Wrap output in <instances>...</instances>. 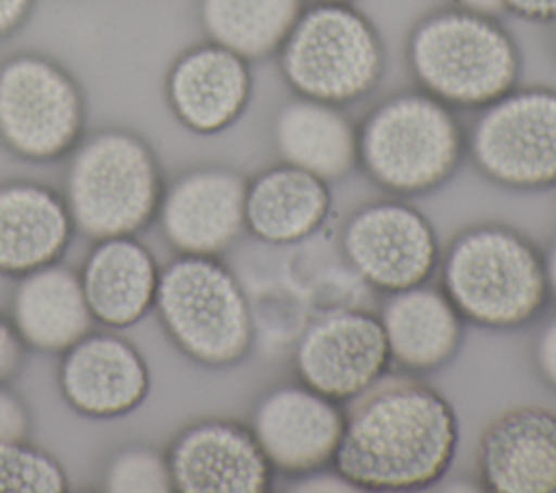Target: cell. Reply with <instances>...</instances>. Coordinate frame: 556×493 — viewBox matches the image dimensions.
Returning a JSON list of instances; mask_svg holds the SVG:
<instances>
[{
  "instance_id": "obj_1",
  "label": "cell",
  "mask_w": 556,
  "mask_h": 493,
  "mask_svg": "<svg viewBox=\"0 0 556 493\" xmlns=\"http://www.w3.org/2000/svg\"><path fill=\"white\" fill-rule=\"evenodd\" d=\"M458 445V417L437 389L389 380L345 415L334 471L363 491H415L439 482Z\"/></svg>"
},
{
  "instance_id": "obj_2",
  "label": "cell",
  "mask_w": 556,
  "mask_h": 493,
  "mask_svg": "<svg viewBox=\"0 0 556 493\" xmlns=\"http://www.w3.org/2000/svg\"><path fill=\"white\" fill-rule=\"evenodd\" d=\"M441 285L460 317L484 328H519L549 298L543 254L504 224L458 232L443 254Z\"/></svg>"
},
{
  "instance_id": "obj_3",
  "label": "cell",
  "mask_w": 556,
  "mask_h": 493,
  "mask_svg": "<svg viewBox=\"0 0 556 493\" xmlns=\"http://www.w3.org/2000/svg\"><path fill=\"white\" fill-rule=\"evenodd\" d=\"M408 63L419 85L447 106L484 109L519 76V50L493 17L465 7L424 17L408 39Z\"/></svg>"
},
{
  "instance_id": "obj_4",
  "label": "cell",
  "mask_w": 556,
  "mask_h": 493,
  "mask_svg": "<svg viewBox=\"0 0 556 493\" xmlns=\"http://www.w3.org/2000/svg\"><path fill=\"white\" fill-rule=\"evenodd\" d=\"M154 306L176 347L204 367L241 363L254 343L250 302L213 254H180L159 276Z\"/></svg>"
},
{
  "instance_id": "obj_5",
  "label": "cell",
  "mask_w": 556,
  "mask_h": 493,
  "mask_svg": "<svg viewBox=\"0 0 556 493\" xmlns=\"http://www.w3.org/2000/svg\"><path fill=\"white\" fill-rule=\"evenodd\" d=\"M358 163L382 189L400 195L441 187L463 156V130L430 93H397L361 124Z\"/></svg>"
},
{
  "instance_id": "obj_6",
  "label": "cell",
  "mask_w": 556,
  "mask_h": 493,
  "mask_svg": "<svg viewBox=\"0 0 556 493\" xmlns=\"http://www.w3.org/2000/svg\"><path fill=\"white\" fill-rule=\"evenodd\" d=\"M161 198L159 163L139 135L100 130L74 150L65 202L87 237L135 235L154 217Z\"/></svg>"
},
{
  "instance_id": "obj_7",
  "label": "cell",
  "mask_w": 556,
  "mask_h": 493,
  "mask_svg": "<svg viewBox=\"0 0 556 493\" xmlns=\"http://www.w3.org/2000/svg\"><path fill=\"white\" fill-rule=\"evenodd\" d=\"M280 50V69L300 98L345 104L369 93L384 67L374 24L348 2L302 9Z\"/></svg>"
},
{
  "instance_id": "obj_8",
  "label": "cell",
  "mask_w": 556,
  "mask_h": 493,
  "mask_svg": "<svg viewBox=\"0 0 556 493\" xmlns=\"http://www.w3.org/2000/svg\"><path fill=\"white\" fill-rule=\"evenodd\" d=\"M85 102L76 80L52 59L17 54L0 67V139L30 161H52L76 148Z\"/></svg>"
},
{
  "instance_id": "obj_9",
  "label": "cell",
  "mask_w": 556,
  "mask_h": 493,
  "mask_svg": "<svg viewBox=\"0 0 556 493\" xmlns=\"http://www.w3.org/2000/svg\"><path fill=\"white\" fill-rule=\"evenodd\" d=\"M471 154L502 187H556V89H510L484 106L471 132Z\"/></svg>"
},
{
  "instance_id": "obj_10",
  "label": "cell",
  "mask_w": 556,
  "mask_h": 493,
  "mask_svg": "<svg viewBox=\"0 0 556 493\" xmlns=\"http://www.w3.org/2000/svg\"><path fill=\"white\" fill-rule=\"evenodd\" d=\"M343 252L363 280L389 293L424 285L439 265L430 219L400 200L354 211L343 228Z\"/></svg>"
},
{
  "instance_id": "obj_11",
  "label": "cell",
  "mask_w": 556,
  "mask_h": 493,
  "mask_svg": "<svg viewBox=\"0 0 556 493\" xmlns=\"http://www.w3.org/2000/svg\"><path fill=\"white\" fill-rule=\"evenodd\" d=\"M295 374L308 389L334 400H356L369 391L391 363L378 315L339 308L306 326L295 345Z\"/></svg>"
},
{
  "instance_id": "obj_12",
  "label": "cell",
  "mask_w": 556,
  "mask_h": 493,
  "mask_svg": "<svg viewBox=\"0 0 556 493\" xmlns=\"http://www.w3.org/2000/svg\"><path fill=\"white\" fill-rule=\"evenodd\" d=\"M343 426L345 413L339 402L302 382L267 391L250 424L271 467L289 476H308L330 465Z\"/></svg>"
},
{
  "instance_id": "obj_13",
  "label": "cell",
  "mask_w": 556,
  "mask_h": 493,
  "mask_svg": "<svg viewBox=\"0 0 556 493\" xmlns=\"http://www.w3.org/2000/svg\"><path fill=\"white\" fill-rule=\"evenodd\" d=\"M172 484L182 493H265L274 467L250 426L202 419L182 428L167 454Z\"/></svg>"
},
{
  "instance_id": "obj_14",
  "label": "cell",
  "mask_w": 556,
  "mask_h": 493,
  "mask_svg": "<svg viewBox=\"0 0 556 493\" xmlns=\"http://www.w3.org/2000/svg\"><path fill=\"white\" fill-rule=\"evenodd\" d=\"M248 180L228 167H200L180 176L161 198L165 239L180 254L226 250L245 228Z\"/></svg>"
},
{
  "instance_id": "obj_15",
  "label": "cell",
  "mask_w": 556,
  "mask_h": 493,
  "mask_svg": "<svg viewBox=\"0 0 556 493\" xmlns=\"http://www.w3.org/2000/svg\"><path fill=\"white\" fill-rule=\"evenodd\" d=\"M59 389L80 415L111 419L135 410L150 391L143 354L109 332H87L63 352Z\"/></svg>"
},
{
  "instance_id": "obj_16",
  "label": "cell",
  "mask_w": 556,
  "mask_h": 493,
  "mask_svg": "<svg viewBox=\"0 0 556 493\" xmlns=\"http://www.w3.org/2000/svg\"><path fill=\"white\" fill-rule=\"evenodd\" d=\"M478 471L493 493H556V413L543 406L502 410L480 434Z\"/></svg>"
},
{
  "instance_id": "obj_17",
  "label": "cell",
  "mask_w": 556,
  "mask_h": 493,
  "mask_svg": "<svg viewBox=\"0 0 556 493\" xmlns=\"http://www.w3.org/2000/svg\"><path fill=\"white\" fill-rule=\"evenodd\" d=\"M165 93L176 119L198 135H217L245 111L252 93L248 59L219 46L185 50L169 67Z\"/></svg>"
},
{
  "instance_id": "obj_18",
  "label": "cell",
  "mask_w": 556,
  "mask_h": 493,
  "mask_svg": "<svg viewBox=\"0 0 556 493\" xmlns=\"http://www.w3.org/2000/svg\"><path fill=\"white\" fill-rule=\"evenodd\" d=\"M161 269L132 235L98 239L85 258L80 282L93 319L128 328L154 306Z\"/></svg>"
},
{
  "instance_id": "obj_19",
  "label": "cell",
  "mask_w": 556,
  "mask_h": 493,
  "mask_svg": "<svg viewBox=\"0 0 556 493\" xmlns=\"http://www.w3.org/2000/svg\"><path fill=\"white\" fill-rule=\"evenodd\" d=\"M67 202L39 182L0 187V274L24 276L54 263L70 243Z\"/></svg>"
},
{
  "instance_id": "obj_20",
  "label": "cell",
  "mask_w": 556,
  "mask_h": 493,
  "mask_svg": "<svg viewBox=\"0 0 556 493\" xmlns=\"http://www.w3.org/2000/svg\"><path fill=\"white\" fill-rule=\"evenodd\" d=\"M330 204L328 180L282 163L248 182L245 228L269 245L298 243L324 226Z\"/></svg>"
},
{
  "instance_id": "obj_21",
  "label": "cell",
  "mask_w": 556,
  "mask_h": 493,
  "mask_svg": "<svg viewBox=\"0 0 556 493\" xmlns=\"http://www.w3.org/2000/svg\"><path fill=\"white\" fill-rule=\"evenodd\" d=\"M380 321L391 361L410 371H430L445 365L460 347L463 317L443 291L408 287L393 291Z\"/></svg>"
},
{
  "instance_id": "obj_22",
  "label": "cell",
  "mask_w": 556,
  "mask_h": 493,
  "mask_svg": "<svg viewBox=\"0 0 556 493\" xmlns=\"http://www.w3.org/2000/svg\"><path fill=\"white\" fill-rule=\"evenodd\" d=\"M80 276L50 263L20 276L13 293V326L22 341L41 352H65L91 328Z\"/></svg>"
},
{
  "instance_id": "obj_23",
  "label": "cell",
  "mask_w": 556,
  "mask_h": 493,
  "mask_svg": "<svg viewBox=\"0 0 556 493\" xmlns=\"http://www.w3.org/2000/svg\"><path fill=\"white\" fill-rule=\"evenodd\" d=\"M274 139L285 163L324 180L343 178L358 163V132L337 104L308 98L285 104Z\"/></svg>"
},
{
  "instance_id": "obj_24",
  "label": "cell",
  "mask_w": 556,
  "mask_h": 493,
  "mask_svg": "<svg viewBox=\"0 0 556 493\" xmlns=\"http://www.w3.org/2000/svg\"><path fill=\"white\" fill-rule=\"evenodd\" d=\"M302 9V0H202L200 20L213 43L261 59L282 46Z\"/></svg>"
},
{
  "instance_id": "obj_25",
  "label": "cell",
  "mask_w": 556,
  "mask_h": 493,
  "mask_svg": "<svg viewBox=\"0 0 556 493\" xmlns=\"http://www.w3.org/2000/svg\"><path fill=\"white\" fill-rule=\"evenodd\" d=\"M67 476L61 463L24 439L0 441V493H63Z\"/></svg>"
},
{
  "instance_id": "obj_26",
  "label": "cell",
  "mask_w": 556,
  "mask_h": 493,
  "mask_svg": "<svg viewBox=\"0 0 556 493\" xmlns=\"http://www.w3.org/2000/svg\"><path fill=\"white\" fill-rule=\"evenodd\" d=\"M104 489L115 493L174 491L167 458L156 450L143 445L119 450L106 467Z\"/></svg>"
},
{
  "instance_id": "obj_27",
  "label": "cell",
  "mask_w": 556,
  "mask_h": 493,
  "mask_svg": "<svg viewBox=\"0 0 556 493\" xmlns=\"http://www.w3.org/2000/svg\"><path fill=\"white\" fill-rule=\"evenodd\" d=\"M28 426L30 417L24 402L0 384V441L26 439Z\"/></svg>"
},
{
  "instance_id": "obj_28",
  "label": "cell",
  "mask_w": 556,
  "mask_h": 493,
  "mask_svg": "<svg viewBox=\"0 0 556 493\" xmlns=\"http://www.w3.org/2000/svg\"><path fill=\"white\" fill-rule=\"evenodd\" d=\"M22 337L13 321L0 315V384L11 380L22 365Z\"/></svg>"
},
{
  "instance_id": "obj_29",
  "label": "cell",
  "mask_w": 556,
  "mask_h": 493,
  "mask_svg": "<svg viewBox=\"0 0 556 493\" xmlns=\"http://www.w3.org/2000/svg\"><path fill=\"white\" fill-rule=\"evenodd\" d=\"M534 361L541 378L556 391V317L539 332Z\"/></svg>"
},
{
  "instance_id": "obj_30",
  "label": "cell",
  "mask_w": 556,
  "mask_h": 493,
  "mask_svg": "<svg viewBox=\"0 0 556 493\" xmlns=\"http://www.w3.org/2000/svg\"><path fill=\"white\" fill-rule=\"evenodd\" d=\"M504 11L534 22L556 20V0H500Z\"/></svg>"
},
{
  "instance_id": "obj_31",
  "label": "cell",
  "mask_w": 556,
  "mask_h": 493,
  "mask_svg": "<svg viewBox=\"0 0 556 493\" xmlns=\"http://www.w3.org/2000/svg\"><path fill=\"white\" fill-rule=\"evenodd\" d=\"M33 0H0V37L11 35L28 15Z\"/></svg>"
},
{
  "instance_id": "obj_32",
  "label": "cell",
  "mask_w": 556,
  "mask_h": 493,
  "mask_svg": "<svg viewBox=\"0 0 556 493\" xmlns=\"http://www.w3.org/2000/svg\"><path fill=\"white\" fill-rule=\"evenodd\" d=\"M460 7L469 9V11H478V13H484V15H497L502 13V2L500 0H458Z\"/></svg>"
},
{
  "instance_id": "obj_33",
  "label": "cell",
  "mask_w": 556,
  "mask_h": 493,
  "mask_svg": "<svg viewBox=\"0 0 556 493\" xmlns=\"http://www.w3.org/2000/svg\"><path fill=\"white\" fill-rule=\"evenodd\" d=\"M545 261V278H547V291L549 295L556 298V239L552 241L547 254L543 256Z\"/></svg>"
},
{
  "instance_id": "obj_34",
  "label": "cell",
  "mask_w": 556,
  "mask_h": 493,
  "mask_svg": "<svg viewBox=\"0 0 556 493\" xmlns=\"http://www.w3.org/2000/svg\"><path fill=\"white\" fill-rule=\"evenodd\" d=\"M332 2H348V0H332Z\"/></svg>"
}]
</instances>
